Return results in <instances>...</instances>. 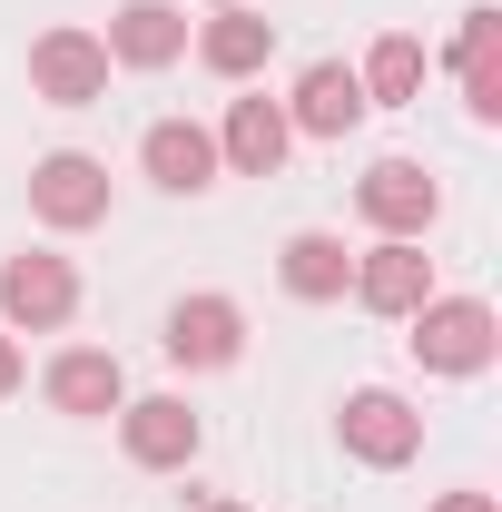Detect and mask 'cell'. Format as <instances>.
<instances>
[{"instance_id": "6da1fadb", "label": "cell", "mask_w": 502, "mask_h": 512, "mask_svg": "<svg viewBox=\"0 0 502 512\" xmlns=\"http://www.w3.org/2000/svg\"><path fill=\"white\" fill-rule=\"evenodd\" d=\"M404 325H414L404 345H414V365H424V375H483V365L502 355V325H493L483 296H424Z\"/></svg>"}, {"instance_id": "7a4b0ae2", "label": "cell", "mask_w": 502, "mask_h": 512, "mask_svg": "<svg viewBox=\"0 0 502 512\" xmlns=\"http://www.w3.org/2000/svg\"><path fill=\"white\" fill-rule=\"evenodd\" d=\"M79 316V276H69V256L30 247L0 266V325L10 335H60V325Z\"/></svg>"}, {"instance_id": "3957f363", "label": "cell", "mask_w": 502, "mask_h": 512, "mask_svg": "<svg viewBox=\"0 0 502 512\" xmlns=\"http://www.w3.org/2000/svg\"><path fill=\"white\" fill-rule=\"evenodd\" d=\"M30 217L60 227V237L99 227V217H109V168H99L89 148H50V158L30 168Z\"/></svg>"}, {"instance_id": "277c9868", "label": "cell", "mask_w": 502, "mask_h": 512, "mask_svg": "<svg viewBox=\"0 0 502 512\" xmlns=\"http://www.w3.org/2000/svg\"><path fill=\"white\" fill-rule=\"evenodd\" d=\"M158 345H168V365L217 375V365H237V355H247V306H237V296H178Z\"/></svg>"}, {"instance_id": "5b68a950", "label": "cell", "mask_w": 502, "mask_h": 512, "mask_svg": "<svg viewBox=\"0 0 502 512\" xmlns=\"http://www.w3.org/2000/svg\"><path fill=\"white\" fill-rule=\"evenodd\" d=\"M30 89L50 99V109H89V99H109V50H99V30H40L30 40Z\"/></svg>"}, {"instance_id": "8992f818", "label": "cell", "mask_w": 502, "mask_h": 512, "mask_svg": "<svg viewBox=\"0 0 502 512\" xmlns=\"http://www.w3.org/2000/svg\"><path fill=\"white\" fill-rule=\"evenodd\" d=\"M335 434H345V453H355V463H375V473H394V463H414V453H424V414H414L404 394H384V384H365V394H345Z\"/></svg>"}, {"instance_id": "52a82bcc", "label": "cell", "mask_w": 502, "mask_h": 512, "mask_svg": "<svg viewBox=\"0 0 502 512\" xmlns=\"http://www.w3.org/2000/svg\"><path fill=\"white\" fill-rule=\"evenodd\" d=\"M355 207H365L375 237H424V227L443 217V188L414 168V158H375V168L355 178Z\"/></svg>"}, {"instance_id": "ba28073f", "label": "cell", "mask_w": 502, "mask_h": 512, "mask_svg": "<svg viewBox=\"0 0 502 512\" xmlns=\"http://www.w3.org/2000/svg\"><path fill=\"white\" fill-rule=\"evenodd\" d=\"M355 306H375V316H414L424 296H434V256H424V237H375V247L355 256Z\"/></svg>"}, {"instance_id": "9c48e42d", "label": "cell", "mask_w": 502, "mask_h": 512, "mask_svg": "<svg viewBox=\"0 0 502 512\" xmlns=\"http://www.w3.org/2000/svg\"><path fill=\"white\" fill-rule=\"evenodd\" d=\"M119 444H128V463H148V473H178V463H197L207 424L188 414V394H138V404H119Z\"/></svg>"}, {"instance_id": "30bf717a", "label": "cell", "mask_w": 502, "mask_h": 512, "mask_svg": "<svg viewBox=\"0 0 502 512\" xmlns=\"http://www.w3.org/2000/svg\"><path fill=\"white\" fill-rule=\"evenodd\" d=\"M217 138V168H237V178H276L286 168V148H296V128L276 99H227V119L207 128Z\"/></svg>"}, {"instance_id": "8fae6325", "label": "cell", "mask_w": 502, "mask_h": 512, "mask_svg": "<svg viewBox=\"0 0 502 512\" xmlns=\"http://www.w3.org/2000/svg\"><path fill=\"white\" fill-rule=\"evenodd\" d=\"M99 50H109V69H168V60H188V10L178 0H119Z\"/></svg>"}, {"instance_id": "7c38bea8", "label": "cell", "mask_w": 502, "mask_h": 512, "mask_svg": "<svg viewBox=\"0 0 502 512\" xmlns=\"http://www.w3.org/2000/svg\"><path fill=\"white\" fill-rule=\"evenodd\" d=\"M40 394H50L60 414H79V424H99V414H119V404H128V375H119L109 345H69V355H50Z\"/></svg>"}, {"instance_id": "4fadbf2b", "label": "cell", "mask_w": 502, "mask_h": 512, "mask_svg": "<svg viewBox=\"0 0 502 512\" xmlns=\"http://www.w3.org/2000/svg\"><path fill=\"white\" fill-rule=\"evenodd\" d=\"M138 168H148L168 197H197V188H217V138H207L197 119H158L148 138H138Z\"/></svg>"}, {"instance_id": "5bb4252c", "label": "cell", "mask_w": 502, "mask_h": 512, "mask_svg": "<svg viewBox=\"0 0 502 512\" xmlns=\"http://www.w3.org/2000/svg\"><path fill=\"white\" fill-rule=\"evenodd\" d=\"M286 128H306V138H345V128H365V79L345 60H315L296 79V99H286Z\"/></svg>"}, {"instance_id": "9a60e30c", "label": "cell", "mask_w": 502, "mask_h": 512, "mask_svg": "<svg viewBox=\"0 0 502 512\" xmlns=\"http://www.w3.org/2000/svg\"><path fill=\"white\" fill-rule=\"evenodd\" d=\"M266 50H276V20H266V10H247V0H237V10H217V20L197 30V60L217 69V79H256V69H266Z\"/></svg>"}, {"instance_id": "2e32d148", "label": "cell", "mask_w": 502, "mask_h": 512, "mask_svg": "<svg viewBox=\"0 0 502 512\" xmlns=\"http://www.w3.org/2000/svg\"><path fill=\"white\" fill-rule=\"evenodd\" d=\"M276 276H286V296L335 306V296H345V276H355V256H345V237H325V227H296L286 256H276Z\"/></svg>"}, {"instance_id": "e0dca14e", "label": "cell", "mask_w": 502, "mask_h": 512, "mask_svg": "<svg viewBox=\"0 0 502 512\" xmlns=\"http://www.w3.org/2000/svg\"><path fill=\"white\" fill-rule=\"evenodd\" d=\"M355 79H365V109H404V99L424 89V40H414V30H384Z\"/></svg>"}, {"instance_id": "ac0fdd59", "label": "cell", "mask_w": 502, "mask_h": 512, "mask_svg": "<svg viewBox=\"0 0 502 512\" xmlns=\"http://www.w3.org/2000/svg\"><path fill=\"white\" fill-rule=\"evenodd\" d=\"M463 109H473V128H493V119H502V50L463 69Z\"/></svg>"}, {"instance_id": "d6986e66", "label": "cell", "mask_w": 502, "mask_h": 512, "mask_svg": "<svg viewBox=\"0 0 502 512\" xmlns=\"http://www.w3.org/2000/svg\"><path fill=\"white\" fill-rule=\"evenodd\" d=\"M0 394H20V335L0 325Z\"/></svg>"}, {"instance_id": "ffe728a7", "label": "cell", "mask_w": 502, "mask_h": 512, "mask_svg": "<svg viewBox=\"0 0 502 512\" xmlns=\"http://www.w3.org/2000/svg\"><path fill=\"white\" fill-rule=\"evenodd\" d=\"M434 512H502V503H493V493H443Z\"/></svg>"}, {"instance_id": "44dd1931", "label": "cell", "mask_w": 502, "mask_h": 512, "mask_svg": "<svg viewBox=\"0 0 502 512\" xmlns=\"http://www.w3.org/2000/svg\"><path fill=\"white\" fill-rule=\"evenodd\" d=\"M197 512H247V503H197Z\"/></svg>"}, {"instance_id": "7402d4cb", "label": "cell", "mask_w": 502, "mask_h": 512, "mask_svg": "<svg viewBox=\"0 0 502 512\" xmlns=\"http://www.w3.org/2000/svg\"><path fill=\"white\" fill-rule=\"evenodd\" d=\"M217 10H237V0H217Z\"/></svg>"}]
</instances>
